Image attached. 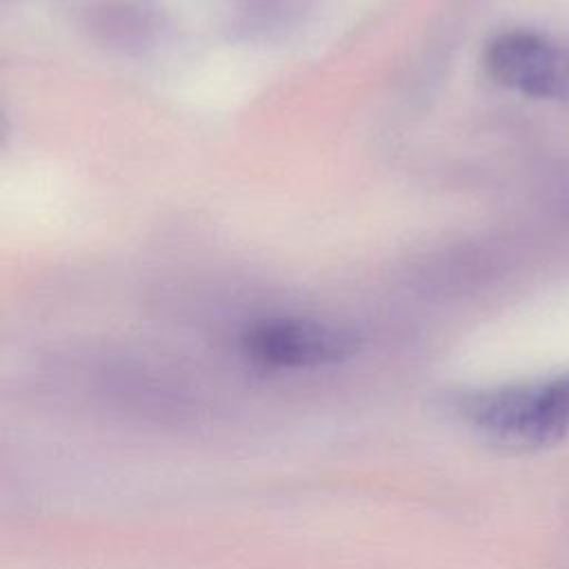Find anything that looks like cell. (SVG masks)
<instances>
[{
	"label": "cell",
	"mask_w": 569,
	"mask_h": 569,
	"mask_svg": "<svg viewBox=\"0 0 569 569\" xmlns=\"http://www.w3.org/2000/svg\"><path fill=\"white\" fill-rule=\"evenodd\" d=\"M465 418L491 442L513 451H538L569 433V373L469 393Z\"/></svg>",
	"instance_id": "cell-1"
},
{
	"label": "cell",
	"mask_w": 569,
	"mask_h": 569,
	"mask_svg": "<svg viewBox=\"0 0 569 569\" xmlns=\"http://www.w3.org/2000/svg\"><path fill=\"white\" fill-rule=\"evenodd\" d=\"M485 69L531 98L569 100V51L533 31H502L485 49Z\"/></svg>",
	"instance_id": "cell-2"
},
{
	"label": "cell",
	"mask_w": 569,
	"mask_h": 569,
	"mask_svg": "<svg viewBox=\"0 0 569 569\" xmlns=\"http://www.w3.org/2000/svg\"><path fill=\"white\" fill-rule=\"evenodd\" d=\"M353 349L351 331L307 318L262 320L244 336V351L269 367L329 365L347 358Z\"/></svg>",
	"instance_id": "cell-3"
}]
</instances>
